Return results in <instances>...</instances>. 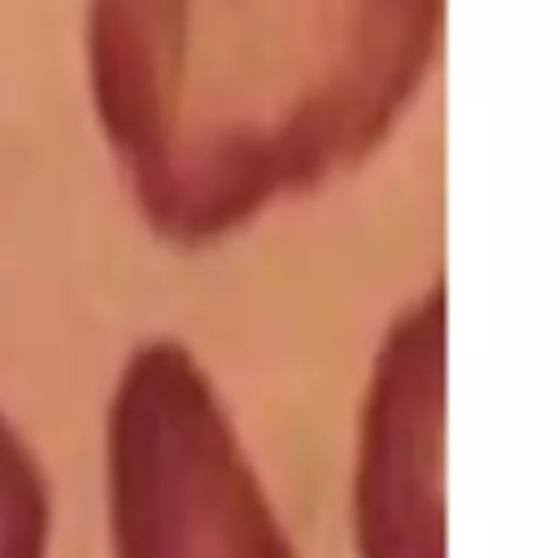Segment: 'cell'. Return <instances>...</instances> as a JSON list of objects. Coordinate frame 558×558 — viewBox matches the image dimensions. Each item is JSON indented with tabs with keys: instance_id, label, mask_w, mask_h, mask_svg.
<instances>
[{
	"instance_id": "1",
	"label": "cell",
	"mask_w": 558,
	"mask_h": 558,
	"mask_svg": "<svg viewBox=\"0 0 558 558\" xmlns=\"http://www.w3.org/2000/svg\"><path fill=\"white\" fill-rule=\"evenodd\" d=\"M445 0H87V83L148 231L214 244L362 166L418 96Z\"/></svg>"
},
{
	"instance_id": "2",
	"label": "cell",
	"mask_w": 558,
	"mask_h": 558,
	"mask_svg": "<svg viewBox=\"0 0 558 558\" xmlns=\"http://www.w3.org/2000/svg\"><path fill=\"white\" fill-rule=\"evenodd\" d=\"M113 558H296L240 432L179 340H144L105 418Z\"/></svg>"
},
{
	"instance_id": "3",
	"label": "cell",
	"mask_w": 558,
	"mask_h": 558,
	"mask_svg": "<svg viewBox=\"0 0 558 558\" xmlns=\"http://www.w3.org/2000/svg\"><path fill=\"white\" fill-rule=\"evenodd\" d=\"M357 558H445V288L379 340L353 462Z\"/></svg>"
},
{
	"instance_id": "4",
	"label": "cell",
	"mask_w": 558,
	"mask_h": 558,
	"mask_svg": "<svg viewBox=\"0 0 558 558\" xmlns=\"http://www.w3.org/2000/svg\"><path fill=\"white\" fill-rule=\"evenodd\" d=\"M52 501L31 445L0 414V558H48Z\"/></svg>"
}]
</instances>
